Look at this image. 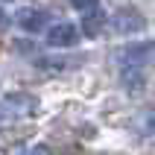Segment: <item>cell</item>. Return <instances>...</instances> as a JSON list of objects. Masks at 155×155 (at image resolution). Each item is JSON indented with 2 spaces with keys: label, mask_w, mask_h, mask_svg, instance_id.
<instances>
[{
  "label": "cell",
  "mask_w": 155,
  "mask_h": 155,
  "mask_svg": "<svg viewBox=\"0 0 155 155\" xmlns=\"http://www.w3.org/2000/svg\"><path fill=\"white\" fill-rule=\"evenodd\" d=\"M6 24H9V18H6V12L0 9V26H6Z\"/></svg>",
  "instance_id": "8"
},
{
  "label": "cell",
  "mask_w": 155,
  "mask_h": 155,
  "mask_svg": "<svg viewBox=\"0 0 155 155\" xmlns=\"http://www.w3.org/2000/svg\"><path fill=\"white\" fill-rule=\"evenodd\" d=\"M21 155H47V152H44V147H32V149H26V152H21Z\"/></svg>",
  "instance_id": "7"
},
{
  "label": "cell",
  "mask_w": 155,
  "mask_h": 155,
  "mask_svg": "<svg viewBox=\"0 0 155 155\" xmlns=\"http://www.w3.org/2000/svg\"><path fill=\"white\" fill-rule=\"evenodd\" d=\"M111 24H114L117 32H138V29H143V18H140L135 9H120V12L111 18Z\"/></svg>",
  "instance_id": "3"
},
{
  "label": "cell",
  "mask_w": 155,
  "mask_h": 155,
  "mask_svg": "<svg viewBox=\"0 0 155 155\" xmlns=\"http://www.w3.org/2000/svg\"><path fill=\"white\" fill-rule=\"evenodd\" d=\"M73 3V9H79V12H91V9H97V0H70Z\"/></svg>",
  "instance_id": "6"
},
{
  "label": "cell",
  "mask_w": 155,
  "mask_h": 155,
  "mask_svg": "<svg viewBox=\"0 0 155 155\" xmlns=\"http://www.w3.org/2000/svg\"><path fill=\"white\" fill-rule=\"evenodd\" d=\"M155 50V44H132V47H126L123 50V68H143L149 59V53Z\"/></svg>",
  "instance_id": "4"
},
{
  "label": "cell",
  "mask_w": 155,
  "mask_h": 155,
  "mask_svg": "<svg viewBox=\"0 0 155 155\" xmlns=\"http://www.w3.org/2000/svg\"><path fill=\"white\" fill-rule=\"evenodd\" d=\"M47 44L50 47H70V44H76V26L56 24L53 29H47Z\"/></svg>",
  "instance_id": "2"
},
{
  "label": "cell",
  "mask_w": 155,
  "mask_h": 155,
  "mask_svg": "<svg viewBox=\"0 0 155 155\" xmlns=\"http://www.w3.org/2000/svg\"><path fill=\"white\" fill-rule=\"evenodd\" d=\"M103 12H100V6L97 9H91V12H85V21H82V29H85V35H91V38H94L97 32H100V29H103Z\"/></svg>",
  "instance_id": "5"
},
{
  "label": "cell",
  "mask_w": 155,
  "mask_h": 155,
  "mask_svg": "<svg viewBox=\"0 0 155 155\" xmlns=\"http://www.w3.org/2000/svg\"><path fill=\"white\" fill-rule=\"evenodd\" d=\"M18 24L26 32H38V29H44V26L50 24V15L41 12V9H21L18 12Z\"/></svg>",
  "instance_id": "1"
}]
</instances>
